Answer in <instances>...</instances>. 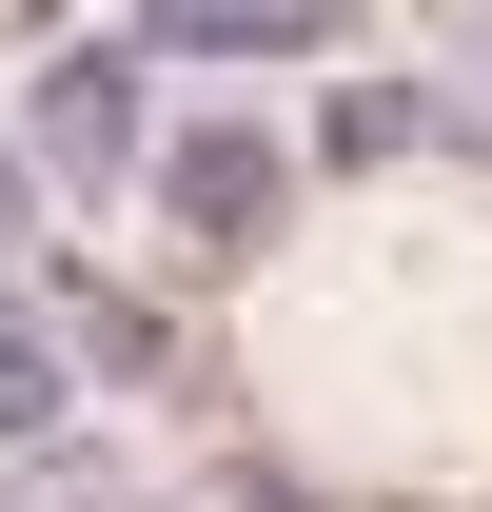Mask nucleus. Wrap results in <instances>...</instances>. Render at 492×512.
Wrapping results in <instances>:
<instances>
[{"label": "nucleus", "mask_w": 492, "mask_h": 512, "mask_svg": "<svg viewBox=\"0 0 492 512\" xmlns=\"http://www.w3.org/2000/svg\"><path fill=\"white\" fill-rule=\"evenodd\" d=\"M138 197H158V237H178V256H256V237H276V197H296V158H276L256 119H178L158 158H138Z\"/></svg>", "instance_id": "obj_1"}, {"label": "nucleus", "mask_w": 492, "mask_h": 512, "mask_svg": "<svg viewBox=\"0 0 492 512\" xmlns=\"http://www.w3.org/2000/svg\"><path fill=\"white\" fill-rule=\"evenodd\" d=\"M158 158V119H138V60L119 40H79L60 79H40V178H138Z\"/></svg>", "instance_id": "obj_2"}, {"label": "nucleus", "mask_w": 492, "mask_h": 512, "mask_svg": "<svg viewBox=\"0 0 492 512\" xmlns=\"http://www.w3.org/2000/svg\"><path fill=\"white\" fill-rule=\"evenodd\" d=\"M0 453H79V335L0 276Z\"/></svg>", "instance_id": "obj_3"}, {"label": "nucleus", "mask_w": 492, "mask_h": 512, "mask_svg": "<svg viewBox=\"0 0 492 512\" xmlns=\"http://www.w3.org/2000/svg\"><path fill=\"white\" fill-rule=\"evenodd\" d=\"M355 0H138V40L158 60H315Z\"/></svg>", "instance_id": "obj_4"}, {"label": "nucleus", "mask_w": 492, "mask_h": 512, "mask_svg": "<svg viewBox=\"0 0 492 512\" xmlns=\"http://www.w3.org/2000/svg\"><path fill=\"white\" fill-rule=\"evenodd\" d=\"M414 138H453L414 99V79H335V99H315V158H335V178H374V158H414Z\"/></svg>", "instance_id": "obj_5"}, {"label": "nucleus", "mask_w": 492, "mask_h": 512, "mask_svg": "<svg viewBox=\"0 0 492 512\" xmlns=\"http://www.w3.org/2000/svg\"><path fill=\"white\" fill-rule=\"evenodd\" d=\"M20 237H40V158L0 138V276H20Z\"/></svg>", "instance_id": "obj_6"}, {"label": "nucleus", "mask_w": 492, "mask_h": 512, "mask_svg": "<svg viewBox=\"0 0 492 512\" xmlns=\"http://www.w3.org/2000/svg\"><path fill=\"white\" fill-rule=\"evenodd\" d=\"M0 512H79V493H20V473H0Z\"/></svg>", "instance_id": "obj_7"}]
</instances>
